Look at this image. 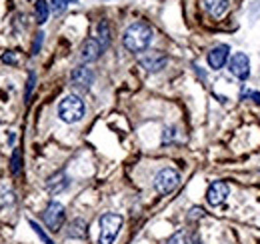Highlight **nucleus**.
Wrapping results in <instances>:
<instances>
[{"label":"nucleus","mask_w":260,"mask_h":244,"mask_svg":"<svg viewBox=\"0 0 260 244\" xmlns=\"http://www.w3.org/2000/svg\"><path fill=\"white\" fill-rule=\"evenodd\" d=\"M122 216L114 212H106L100 216L98 224H100V236H98V244H112L114 238L118 236L120 228H122Z\"/></svg>","instance_id":"3"},{"label":"nucleus","mask_w":260,"mask_h":244,"mask_svg":"<svg viewBox=\"0 0 260 244\" xmlns=\"http://www.w3.org/2000/svg\"><path fill=\"white\" fill-rule=\"evenodd\" d=\"M68 236L70 238H84L86 236V222L82 218H76L70 222V228H68Z\"/></svg>","instance_id":"13"},{"label":"nucleus","mask_w":260,"mask_h":244,"mask_svg":"<svg viewBox=\"0 0 260 244\" xmlns=\"http://www.w3.org/2000/svg\"><path fill=\"white\" fill-rule=\"evenodd\" d=\"M96 32L98 36H100V44H102V48H106L108 44H110V26H108V22L106 20H100L96 26Z\"/></svg>","instance_id":"15"},{"label":"nucleus","mask_w":260,"mask_h":244,"mask_svg":"<svg viewBox=\"0 0 260 244\" xmlns=\"http://www.w3.org/2000/svg\"><path fill=\"white\" fill-rule=\"evenodd\" d=\"M74 2H76V0H52V10H54L56 14H60V12H64L68 4H74Z\"/></svg>","instance_id":"17"},{"label":"nucleus","mask_w":260,"mask_h":244,"mask_svg":"<svg viewBox=\"0 0 260 244\" xmlns=\"http://www.w3.org/2000/svg\"><path fill=\"white\" fill-rule=\"evenodd\" d=\"M102 44L98 42L96 38H86L84 42H82V46H80V58L84 62H94L100 58V54H102Z\"/></svg>","instance_id":"10"},{"label":"nucleus","mask_w":260,"mask_h":244,"mask_svg":"<svg viewBox=\"0 0 260 244\" xmlns=\"http://www.w3.org/2000/svg\"><path fill=\"white\" fill-rule=\"evenodd\" d=\"M10 170H12V174L20 172V150L18 148L12 152V166H10Z\"/></svg>","instance_id":"20"},{"label":"nucleus","mask_w":260,"mask_h":244,"mask_svg":"<svg viewBox=\"0 0 260 244\" xmlns=\"http://www.w3.org/2000/svg\"><path fill=\"white\" fill-rule=\"evenodd\" d=\"M28 224L32 226V230L36 232V234H38V238H40L42 242H44V244H54V242H52V238H50V236H48V234L42 230V226H40L38 222H34V220H28Z\"/></svg>","instance_id":"16"},{"label":"nucleus","mask_w":260,"mask_h":244,"mask_svg":"<svg viewBox=\"0 0 260 244\" xmlns=\"http://www.w3.org/2000/svg\"><path fill=\"white\" fill-rule=\"evenodd\" d=\"M12 202H14V194L10 190H0V208L6 204H12Z\"/></svg>","instance_id":"18"},{"label":"nucleus","mask_w":260,"mask_h":244,"mask_svg":"<svg viewBox=\"0 0 260 244\" xmlns=\"http://www.w3.org/2000/svg\"><path fill=\"white\" fill-rule=\"evenodd\" d=\"M2 60L6 62V64H16V56H14L12 52H6V54L2 56Z\"/></svg>","instance_id":"26"},{"label":"nucleus","mask_w":260,"mask_h":244,"mask_svg":"<svg viewBox=\"0 0 260 244\" xmlns=\"http://www.w3.org/2000/svg\"><path fill=\"white\" fill-rule=\"evenodd\" d=\"M84 116V102L80 100V96L76 94H68L60 100L58 104V118L66 124H74V122L82 120Z\"/></svg>","instance_id":"2"},{"label":"nucleus","mask_w":260,"mask_h":244,"mask_svg":"<svg viewBox=\"0 0 260 244\" xmlns=\"http://www.w3.org/2000/svg\"><path fill=\"white\" fill-rule=\"evenodd\" d=\"M174 134H176V130L174 128H164V134H162V142H170L172 138H174Z\"/></svg>","instance_id":"23"},{"label":"nucleus","mask_w":260,"mask_h":244,"mask_svg":"<svg viewBox=\"0 0 260 244\" xmlns=\"http://www.w3.org/2000/svg\"><path fill=\"white\" fill-rule=\"evenodd\" d=\"M230 74L240 78V80H246L250 76V58L244 54V52H234V56L230 58Z\"/></svg>","instance_id":"7"},{"label":"nucleus","mask_w":260,"mask_h":244,"mask_svg":"<svg viewBox=\"0 0 260 244\" xmlns=\"http://www.w3.org/2000/svg\"><path fill=\"white\" fill-rule=\"evenodd\" d=\"M230 194V186L222 180H216L208 186V192H206V200L210 206H220Z\"/></svg>","instance_id":"9"},{"label":"nucleus","mask_w":260,"mask_h":244,"mask_svg":"<svg viewBox=\"0 0 260 244\" xmlns=\"http://www.w3.org/2000/svg\"><path fill=\"white\" fill-rule=\"evenodd\" d=\"M44 224L52 230V232H56V230H60L62 228V224H64V206L60 204V202H56V200H52L48 206H46V210H44Z\"/></svg>","instance_id":"5"},{"label":"nucleus","mask_w":260,"mask_h":244,"mask_svg":"<svg viewBox=\"0 0 260 244\" xmlns=\"http://www.w3.org/2000/svg\"><path fill=\"white\" fill-rule=\"evenodd\" d=\"M230 8V0H204V10L212 16V18H222Z\"/></svg>","instance_id":"12"},{"label":"nucleus","mask_w":260,"mask_h":244,"mask_svg":"<svg viewBox=\"0 0 260 244\" xmlns=\"http://www.w3.org/2000/svg\"><path fill=\"white\" fill-rule=\"evenodd\" d=\"M34 12H36V22L38 24H44L48 20V14H50V4L46 0H36Z\"/></svg>","instance_id":"14"},{"label":"nucleus","mask_w":260,"mask_h":244,"mask_svg":"<svg viewBox=\"0 0 260 244\" xmlns=\"http://www.w3.org/2000/svg\"><path fill=\"white\" fill-rule=\"evenodd\" d=\"M180 182V174L174 168H162L156 176H154V188L158 190V194H170Z\"/></svg>","instance_id":"4"},{"label":"nucleus","mask_w":260,"mask_h":244,"mask_svg":"<svg viewBox=\"0 0 260 244\" xmlns=\"http://www.w3.org/2000/svg\"><path fill=\"white\" fill-rule=\"evenodd\" d=\"M34 82H36V74L30 72V74H28V84H26V100H28V98H30V94H32Z\"/></svg>","instance_id":"22"},{"label":"nucleus","mask_w":260,"mask_h":244,"mask_svg":"<svg viewBox=\"0 0 260 244\" xmlns=\"http://www.w3.org/2000/svg\"><path fill=\"white\" fill-rule=\"evenodd\" d=\"M244 98H250L254 104H260V92H254V90L246 92V94H244Z\"/></svg>","instance_id":"24"},{"label":"nucleus","mask_w":260,"mask_h":244,"mask_svg":"<svg viewBox=\"0 0 260 244\" xmlns=\"http://www.w3.org/2000/svg\"><path fill=\"white\" fill-rule=\"evenodd\" d=\"M70 82L72 86H76L78 90H88L94 82V72L88 66H76L70 74Z\"/></svg>","instance_id":"8"},{"label":"nucleus","mask_w":260,"mask_h":244,"mask_svg":"<svg viewBox=\"0 0 260 244\" xmlns=\"http://www.w3.org/2000/svg\"><path fill=\"white\" fill-rule=\"evenodd\" d=\"M42 40H44V34H42V32H38V34H36V38H34L32 54H38V50H40V46H42Z\"/></svg>","instance_id":"21"},{"label":"nucleus","mask_w":260,"mask_h":244,"mask_svg":"<svg viewBox=\"0 0 260 244\" xmlns=\"http://www.w3.org/2000/svg\"><path fill=\"white\" fill-rule=\"evenodd\" d=\"M228 52H230V48H228L226 44H218V46H214V48L208 52V66L214 68V70H220V68L226 64Z\"/></svg>","instance_id":"11"},{"label":"nucleus","mask_w":260,"mask_h":244,"mask_svg":"<svg viewBox=\"0 0 260 244\" xmlns=\"http://www.w3.org/2000/svg\"><path fill=\"white\" fill-rule=\"evenodd\" d=\"M200 216H204V210H202V208H198V206H194V208L190 210V214H188V218H190V220H194V218H200Z\"/></svg>","instance_id":"25"},{"label":"nucleus","mask_w":260,"mask_h":244,"mask_svg":"<svg viewBox=\"0 0 260 244\" xmlns=\"http://www.w3.org/2000/svg\"><path fill=\"white\" fill-rule=\"evenodd\" d=\"M138 62L146 72H160L168 62V56L160 50H148L138 58Z\"/></svg>","instance_id":"6"},{"label":"nucleus","mask_w":260,"mask_h":244,"mask_svg":"<svg viewBox=\"0 0 260 244\" xmlns=\"http://www.w3.org/2000/svg\"><path fill=\"white\" fill-rule=\"evenodd\" d=\"M166 244H188V240H186V234H184V232H174V234L166 240Z\"/></svg>","instance_id":"19"},{"label":"nucleus","mask_w":260,"mask_h":244,"mask_svg":"<svg viewBox=\"0 0 260 244\" xmlns=\"http://www.w3.org/2000/svg\"><path fill=\"white\" fill-rule=\"evenodd\" d=\"M152 36H154V32L146 22H132L124 30L122 42H124L126 50H130V52H144L150 46Z\"/></svg>","instance_id":"1"}]
</instances>
